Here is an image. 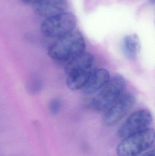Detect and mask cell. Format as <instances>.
Listing matches in <instances>:
<instances>
[{
	"label": "cell",
	"instance_id": "obj_1",
	"mask_svg": "<svg viewBox=\"0 0 155 156\" xmlns=\"http://www.w3.org/2000/svg\"><path fill=\"white\" fill-rule=\"evenodd\" d=\"M85 41L82 34L76 30L60 37L48 48V54L52 59L68 62L84 52Z\"/></svg>",
	"mask_w": 155,
	"mask_h": 156
},
{
	"label": "cell",
	"instance_id": "obj_2",
	"mask_svg": "<svg viewBox=\"0 0 155 156\" xmlns=\"http://www.w3.org/2000/svg\"><path fill=\"white\" fill-rule=\"evenodd\" d=\"M154 142V129L150 127L123 139L116 147V154L118 156H138Z\"/></svg>",
	"mask_w": 155,
	"mask_h": 156
},
{
	"label": "cell",
	"instance_id": "obj_3",
	"mask_svg": "<svg viewBox=\"0 0 155 156\" xmlns=\"http://www.w3.org/2000/svg\"><path fill=\"white\" fill-rule=\"evenodd\" d=\"M125 86L123 76L117 75L110 78L93 99V108L97 112H106L123 93Z\"/></svg>",
	"mask_w": 155,
	"mask_h": 156
},
{
	"label": "cell",
	"instance_id": "obj_4",
	"mask_svg": "<svg viewBox=\"0 0 155 156\" xmlns=\"http://www.w3.org/2000/svg\"><path fill=\"white\" fill-rule=\"evenodd\" d=\"M76 16L71 12H64L47 17L41 26L42 33L48 37L58 38L74 30Z\"/></svg>",
	"mask_w": 155,
	"mask_h": 156
},
{
	"label": "cell",
	"instance_id": "obj_5",
	"mask_svg": "<svg viewBox=\"0 0 155 156\" xmlns=\"http://www.w3.org/2000/svg\"><path fill=\"white\" fill-rule=\"evenodd\" d=\"M152 122L153 116L149 111L145 109L137 110L131 114L121 126L118 130V136L124 139L150 128Z\"/></svg>",
	"mask_w": 155,
	"mask_h": 156
},
{
	"label": "cell",
	"instance_id": "obj_6",
	"mask_svg": "<svg viewBox=\"0 0 155 156\" xmlns=\"http://www.w3.org/2000/svg\"><path fill=\"white\" fill-rule=\"evenodd\" d=\"M136 101V98L130 93H123L106 110L104 122L108 126H114L128 113Z\"/></svg>",
	"mask_w": 155,
	"mask_h": 156
},
{
	"label": "cell",
	"instance_id": "obj_7",
	"mask_svg": "<svg viewBox=\"0 0 155 156\" xmlns=\"http://www.w3.org/2000/svg\"><path fill=\"white\" fill-rule=\"evenodd\" d=\"M34 6L36 13L47 18L64 12L67 0H41Z\"/></svg>",
	"mask_w": 155,
	"mask_h": 156
},
{
	"label": "cell",
	"instance_id": "obj_8",
	"mask_svg": "<svg viewBox=\"0 0 155 156\" xmlns=\"http://www.w3.org/2000/svg\"><path fill=\"white\" fill-rule=\"evenodd\" d=\"M110 79L109 72L105 69L93 70L83 88V92L88 95L93 94L102 89Z\"/></svg>",
	"mask_w": 155,
	"mask_h": 156
},
{
	"label": "cell",
	"instance_id": "obj_9",
	"mask_svg": "<svg viewBox=\"0 0 155 156\" xmlns=\"http://www.w3.org/2000/svg\"><path fill=\"white\" fill-rule=\"evenodd\" d=\"M140 38L136 34L126 36L123 40L122 50L124 56L129 60L136 59L141 50Z\"/></svg>",
	"mask_w": 155,
	"mask_h": 156
},
{
	"label": "cell",
	"instance_id": "obj_10",
	"mask_svg": "<svg viewBox=\"0 0 155 156\" xmlns=\"http://www.w3.org/2000/svg\"><path fill=\"white\" fill-rule=\"evenodd\" d=\"M93 62L94 57L93 55L84 52L67 62L65 70L66 74L68 75L71 72L76 70L92 68Z\"/></svg>",
	"mask_w": 155,
	"mask_h": 156
},
{
	"label": "cell",
	"instance_id": "obj_11",
	"mask_svg": "<svg viewBox=\"0 0 155 156\" xmlns=\"http://www.w3.org/2000/svg\"><path fill=\"white\" fill-rule=\"evenodd\" d=\"M93 71V68H91L76 70L69 73L66 80L67 87L72 90L83 89Z\"/></svg>",
	"mask_w": 155,
	"mask_h": 156
},
{
	"label": "cell",
	"instance_id": "obj_12",
	"mask_svg": "<svg viewBox=\"0 0 155 156\" xmlns=\"http://www.w3.org/2000/svg\"><path fill=\"white\" fill-rule=\"evenodd\" d=\"M62 105V102L59 99H54L52 100L49 104V109L50 112L52 114H56L61 110Z\"/></svg>",
	"mask_w": 155,
	"mask_h": 156
},
{
	"label": "cell",
	"instance_id": "obj_13",
	"mask_svg": "<svg viewBox=\"0 0 155 156\" xmlns=\"http://www.w3.org/2000/svg\"><path fill=\"white\" fill-rule=\"evenodd\" d=\"M23 2L27 4L32 5H35L38 3L41 0H22Z\"/></svg>",
	"mask_w": 155,
	"mask_h": 156
},
{
	"label": "cell",
	"instance_id": "obj_14",
	"mask_svg": "<svg viewBox=\"0 0 155 156\" xmlns=\"http://www.w3.org/2000/svg\"><path fill=\"white\" fill-rule=\"evenodd\" d=\"M140 156H155L154 149H151V150H149L147 152L142 154Z\"/></svg>",
	"mask_w": 155,
	"mask_h": 156
},
{
	"label": "cell",
	"instance_id": "obj_15",
	"mask_svg": "<svg viewBox=\"0 0 155 156\" xmlns=\"http://www.w3.org/2000/svg\"><path fill=\"white\" fill-rule=\"evenodd\" d=\"M150 3L152 5H154L155 4V0H150Z\"/></svg>",
	"mask_w": 155,
	"mask_h": 156
}]
</instances>
